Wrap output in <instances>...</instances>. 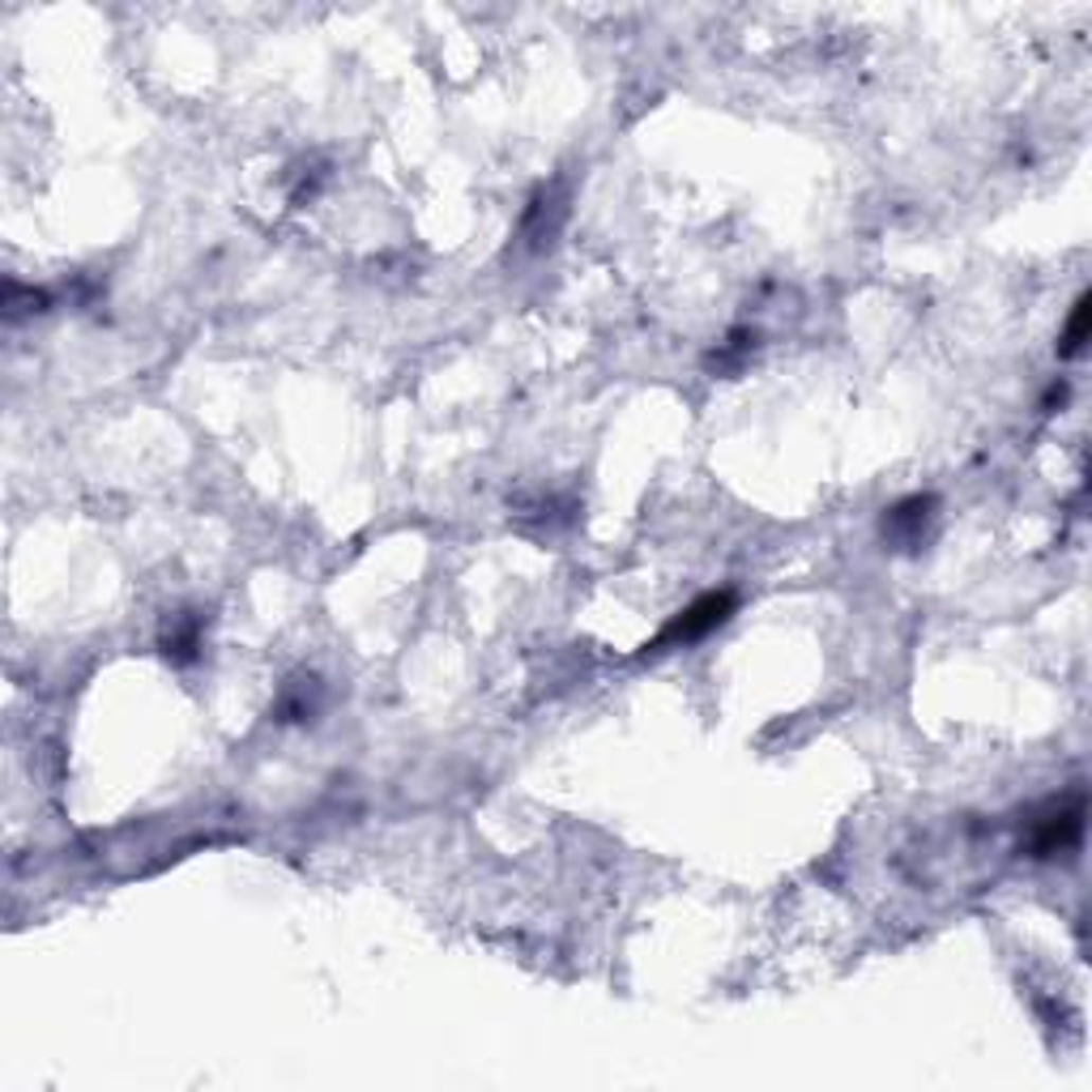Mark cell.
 Segmentation results:
<instances>
[{"label": "cell", "instance_id": "1", "mask_svg": "<svg viewBox=\"0 0 1092 1092\" xmlns=\"http://www.w3.org/2000/svg\"><path fill=\"white\" fill-rule=\"evenodd\" d=\"M730 606H734V597H730V593H704L700 602H692V606L670 623L666 637H662V645H666V641H696V637L713 632L717 623H726Z\"/></svg>", "mask_w": 1092, "mask_h": 1092}, {"label": "cell", "instance_id": "2", "mask_svg": "<svg viewBox=\"0 0 1092 1092\" xmlns=\"http://www.w3.org/2000/svg\"><path fill=\"white\" fill-rule=\"evenodd\" d=\"M1084 334H1088V294L1071 311V325H1067V338H1062V355H1075L1084 346Z\"/></svg>", "mask_w": 1092, "mask_h": 1092}]
</instances>
